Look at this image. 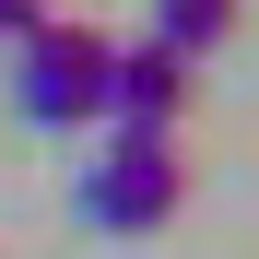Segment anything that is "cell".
Returning a JSON list of instances; mask_svg holds the SVG:
<instances>
[{"label": "cell", "mask_w": 259, "mask_h": 259, "mask_svg": "<svg viewBox=\"0 0 259 259\" xmlns=\"http://www.w3.org/2000/svg\"><path fill=\"white\" fill-rule=\"evenodd\" d=\"M177 200H189L177 130H106V153L82 165V224H95V236H165Z\"/></svg>", "instance_id": "6da1fadb"}, {"label": "cell", "mask_w": 259, "mask_h": 259, "mask_svg": "<svg viewBox=\"0 0 259 259\" xmlns=\"http://www.w3.org/2000/svg\"><path fill=\"white\" fill-rule=\"evenodd\" d=\"M106 48H118V35L48 12L35 35H12V106H24L35 130H95V106H106Z\"/></svg>", "instance_id": "7a4b0ae2"}, {"label": "cell", "mask_w": 259, "mask_h": 259, "mask_svg": "<svg viewBox=\"0 0 259 259\" xmlns=\"http://www.w3.org/2000/svg\"><path fill=\"white\" fill-rule=\"evenodd\" d=\"M106 130H177L189 118V59L177 48H106V106H95Z\"/></svg>", "instance_id": "3957f363"}, {"label": "cell", "mask_w": 259, "mask_h": 259, "mask_svg": "<svg viewBox=\"0 0 259 259\" xmlns=\"http://www.w3.org/2000/svg\"><path fill=\"white\" fill-rule=\"evenodd\" d=\"M224 35H236V0H153V48H177L189 71L224 48Z\"/></svg>", "instance_id": "277c9868"}, {"label": "cell", "mask_w": 259, "mask_h": 259, "mask_svg": "<svg viewBox=\"0 0 259 259\" xmlns=\"http://www.w3.org/2000/svg\"><path fill=\"white\" fill-rule=\"evenodd\" d=\"M48 24V0H0V48H12V35H35Z\"/></svg>", "instance_id": "5b68a950"}]
</instances>
